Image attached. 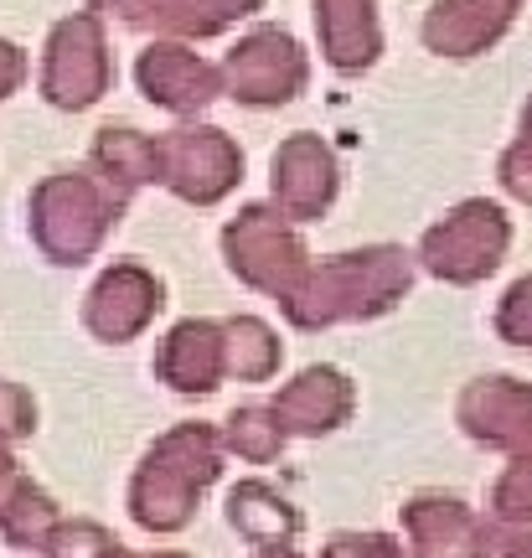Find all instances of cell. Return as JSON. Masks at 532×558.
I'll use <instances>...</instances> for the list:
<instances>
[{
    "instance_id": "cell-1",
    "label": "cell",
    "mask_w": 532,
    "mask_h": 558,
    "mask_svg": "<svg viewBox=\"0 0 532 558\" xmlns=\"http://www.w3.org/2000/svg\"><path fill=\"white\" fill-rule=\"evenodd\" d=\"M403 290H409L403 248H362V254H336L326 264H311L305 279L279 305L300 331H316L336 320L383 316L403 300Z\"/></svg>"
},
{
    "instance_id": "cell-2",
    "label": "cell",
    "mask_w": 532,
    "mask_h": 558,
    "mask_svg": "<svg viewBox=\"0 0 532 558\" xmlns=\"http://www.w3.org/2000/svg\"><path fill=\"white\" fill-rule=\"evenodd\" d=\"M217 471H222V439L207 424H177L140 460L130 481V518L145 533H181Z\"/></svg>"
},
{
    "instance_id": "cell-3",
    "label": "cell",
    "mask_w": 532,
    "mask_h": 558,
    "mask_svg": "<svg viewBox=\"0 0 532 558\" xmlns=\"http://www.w3.org/2000/svg\"><path fill=\"white\" fill-rule=\"evenodd\" d=\"M119 197L114 186H104L99 177H52L37 186L32 197V233H37L41 254L58 264H83L104 243V233L114 228Z\"/></svg>"
},
{
    "instance_id": "cell-4",
    "label": "cell",
    "mask_w": 532,
    "mask_h": 558,
    "mask_svg": "<svg viewBox=\"0 0 532 558\" xmlns=\"http://www.w3.org/2000/svg\"><path fill=\"white\" fill-rule=\"evenodd\" d=\"M222 248H228V264H233V275L243 284H254V290L275 300L290 295L305 279V269H311L305 243L290 233L285 213H275V207H243L222 228Z\"/></svg>"
},
{
    "instance_id": "cell-5",
    "label": "cell",
    "mask_w": 532,
    "mask_h": 558,
    "mask_svg": "<svg viewBox=\"0 0 532 558\" xmlns=\"http://www.w3.org/2000/svg\"><path fill=\"white\" fill-rule=\"evenodd\" d=\"M507 243H512V228L501 218V207H492V202H460L450 218L434 222L424 233L419 259H424L430 275L450 279V284H475V279H486L501 264Z\"/></svg>"
},
{
    "instance_id": "cell-6",
    "label": "cell",
    "mask_w": 532,
    "mask_h": 558,
    "mask_svg": "<svg viewBox=\"0 0 532 558\" xmlns=\"http://www.w3.org/2000/svg\"><path fill=\"white\" fill-rule=\"evenodd\" d=\"M114 78L109 62V41H104L94 16H68L47 41V62H41V94L58 109H88Z\"/></svg>"
},
{
    "instance_id": "cell-7",
    "label": "cell",
    "mask_w": 532,
    "mask_h": 558,
    "mask_svg": "<svg viewBox=\"0 0 532 558\" xmlns=\"http://www.w3.org/2000/svg\"><path fill=\"white\" fill-rule=\"evenodd\" d=\"M156 181H166L177 197L202 202V207L228 197L243 177V150L222 130H171V135L156 140Z\"/></svg>"
},
{
    "instance_id": "cell-8",
    "label": "cell",
    "mask_w": 532,
    "mask_h": 558,
    "mask_svg": "<svg viewBox=\"0 0 532 558\" xmlns=\"http://www.w3.org/2000/svg\"><path fill=\"white\" fill-rule=\"evenodd\" d=\"M222 88L243 104H290L305 88V52L295 47L290 32L258 26L254 37H243L217 68Z\"/></svg>"
},
{
    "instance_id": "cell-9",
    "label": "cell",
    "mask_w": 532,
    "mask_h": 558,
    "mask_svg": "<svg viewBox=\"0 0 532 558\" xmlns=\"http://www.w3.org/2000/svg\"><path fill=\"white\" fill-rule=\"evenodd\" d=\"M466 435L486 439L512 460H532V388L517 378H486L460 393Z\"/></svg>"
},
{
    "instance_id": "cell-10",
    "label": "cell",
    "mask_w": 532,
    "mask_h": 558,
    "mask_svg": "<svg viewBox=\"0 0 532 558\" xmlns=\"http://www.w3.org/2000/svg\"><path fill=\"white\" fill-rule=\"evenodd\" d=\"M160 295H166V290H160L156 275H145L140 264H114V269L94 284V295L83 305V320H88V331L104 341H130L156 320V311L166 305Z\"/></svg>"
},
{
    "instance_id": "cell-11",
    "label": "cell",
    "mask_w": 532,
    "mask_h": 558,
    "mask_svg": "<svg viewBox=\"0 0 532 558\" xmlns=\"http://www.w3.org/2000/svg\"><path fill=\"white\" fill-rule=\"evenodd\" d=\"M336 197V160L316 135H290L275 150V202L285 218H321Z\"/></svg>"
},
{
    "instance_id": "cell-12",
    "label": "cell",
    "mask_w": 532,
    "mask_h": 558,
    "mask_svg": "<svg viewBox=\"0 0 532 558\" xmlns=\"http://www.w3.org/2000/svg\"><path fill=\"white\" fill-rule=\"evenodd\" d=\"M258 5L264 0H94V11H109L135 32H177V37H213Z\"/></svg>"
},
{
    "instance_id": "cell-13",
    "label": "cell",
    "mask_w": 532,
    "mask_h": 558,
    "mask_svg": "<svg viewBox=\"0 0 532 558\" xmlns=\"http://www.w3.org/2000/svg\"><path fill=\"white\" fill-rule=\"evenodd\" d=\"M403 527L419 558H486V522L455 497H414L403 507Z\"/></svg>"
},
{
    "instance_id": "cell-14",
    "label": "cell",
    "mask_w": 532,
    "mask_h": 558,
    "mask_svg": "<svg viewBox=\"0 0 532 558\" xmlns=\"http://www.w3.org/2000/svg\"><path fill=\"white\" fill-rule=\"evenodd\" d=\"M140 88H145V99L160 104V109H171V114H197L207 104L222 94V78H217L213 62H202L197 52H186V47H150L145 58H140Z\"/></svg>"
},
{
    "instance_id": "cell-15",
    "label": "cell",
    "mask_w": 532,
    "mask_h": 558,
    "mask_svg": "<svg viewBox=\"0 0 532 558\" xmlns=\"http://www.w3.org/2000/svg\"><path fill=\"white\" fill-rule=\"evenodd\" d=\"M269 414L285 435H326L341 418L352 414V383L336 367H305L295 383L279 388Z\"/></svg>"
},
{
    "instance_id": "cell-16",
    "label": "cell",
    "mask_w": 532,
    "mask_h": 558,
    "mask_svg": "<svg viewBox=\"0 0 532 558\" xmlns=\"http://www.w3.org/2000/svg\"><path fill=\"white\" fill-rule=\"evenodd\" d=\"M517 5L522 0H439L424 16V41H430V52H445V58L486 52L512 26Z\"/></svg>"
},
{
    "instance_id": "cell-17",
    "label": "cell",
    "mask_w": 532,
    "mask_h": 558,
    "mask_svg": "<svg viewBox=\"0 0 532 558\" xmlns=\"http://www.w3.org/2000/svg\"><path fill=\"white\" fill-rule=\"evenodd\" d=\"M160 378L177 393H213L228 378L222 367V320H181L171 337L160 341Z\"/></svg>"
},
{
    "instance_id": "cell-18",
    "label": "cell",
    "mask_w": 532,
    "mask_h": 558,
    "mask_svg": "<svg viewBox=\"0 0 532 558\" xmlns=\"http://www.w3.org/2000/svg\"><path fill=\"white\" fill-rule=\"evenodd\" d=\"M316 26H321V52L341 73H362L377 58V47H383L373 0H316Z\"/></svg>"
},
{
    "instance_id": "cell-19",
    "label": "cell",
    "mask_w": 532,
    "mask_h": 558,
    "mask_svg": "<svg viewBox=\"0 0 532 558\" xmlns=\"http://www.w3.org/2000/svg\"><path fill=\"white\" fill-rule=\"evenodd\" d=\"M228 522H233L254 548H279V543H290L300 533V512L279 497L275 486H264V481L233 486V497H228Z\"/></svg>"
},
{
    "instance_id": "cell-20",
    "label": "cell",
    "mask_w": 532,
    "mask_h": 558,
    "mask_svg": "<svg viewBox=\"0 0 532 558\" xmlns=\"http://www.w3.org/2000/svg\"><path fill=\"white\" fill-rule=\"evenodd\" d=\"M94 171H99L104 186H114L119 197H130L135 186L160 177L156 140L135 135V130H104L99 145H94Z\"/></svg>"
},
{
    "instance_id": "cell-21",
    "label": "cell",
    "mask_w": 532,
    "mask_h": 558,
    "mask_svg": "<svg viewBox=\"0 0 532 558\" xmlns=\"http://www.w3.org/2000/svg\"><path fill=\"white\" fill-rule=\"evenodd\" d=\"M222 367H228V378H238V383L275 378V367H279L275 331H269L264 320H254V316L222 320Z\"/></svg>"
},
{
    "instance_id": "cell-22",
    "label": "cell",
    "mask_w": 532,
    "mask_h": 558,
    "mask_svg": "<svg viewBox=\"0 0 532 558\" xmlns=\"http://www.w3.org/2000/svg\"><path fill=\"white\" fill-rule=\"evenodd\" d=\"M52 527H58L52 497H47L41 486H32V481H21L16 497L0 507V533H5V543H16V548H41Z\"/></svg>"
},
{
    "instance_id": "cell-23",
    "label": "cell",
    "mask_w": 532,
    "mask_h": 558,
    "mask_svg": "<svg viewBox=\"0 0 532 558\" xmlns=\"http://www.w3.org/2000/svg\"><path fill=\"white\" fill-rule=\"evenodd\" d=\"M222 445H228V450H238L243 460L264 465V460H275V456H279V445H285V429L275 424V414H269V409L249 403V409H233V414H228Z\"/></svg>"
},
{
    "instance_id": "cell-24",
    "label": "cell",
    "mask_w": 532,
    "mask_h": 558,
    "mask_svg": "<svg viewBox=\"0 0 532 558\" xmlns=\"http://www.w3.org/2000/svg\"><path fill=\"white\" fill-rule=\"evenodd\" d=\"M41 548H47V558H109L119 543L104 533L99 522H58Z\"/></svg>"
},
{
    "instance_id": "cell-25",
    "label": "cell",
    "mask_w": 532,
    "mask_h": 558,
    "mask_svg": "<svg viewBox=\"0 0 532 558\" xmlns=\"http://www.w3.org/2000/svg\"><path fill=\"white\" fill-rule=\"evenodd\" d=\"M496 331L517 347H532V275L517 279L507 300H501V311H496Z\"/></svg>"
},
{
    "instance_id": "cell-26",
    "label": "cell",
    "mask_w": 532,
    "mask_h": 558,
    "mask_svg": "<svg viewBox=\"0 0 532 558\" xmlns=\"http://www.w3.org/2000/svg\"><path fill=\"white\" fill-rule=\"evenodd\" d=\"M501 186H507L517 202L532 207V104H528V114H522V140L501 156Z\"/></svg>"
},
{
    "instance_id": "cell-27",
    "label": "cell",
    "mask_w": 532,
    "mask_h": 558,
    "mask_svg": "<svg viewBox=\"0 0 532 558\" xmlns=\"http://www.w3.org/2000/svg\"><path fill=\"white\" fill-rule=\"evenodd\" d=\"M32 424H37V403L26 388L0 378V439L11 445V439H26L32 435Z\"/></svg>"
},
{
    "instance_id": "cell-28",
    "label": "cell",
    "mask_w": 532,
    "mask_h": 558,
    "mask_svg": "<svg viewBox=\"0 0 532 558\" xmlns=\"http://www.w3.org/2000/svg\"><path fill=\"white\" fill-rule=\"evenodd\" d=\"M321 558H403V548L383 533H341V538L326 543Z\"/></svg>"
},
{
    "instance_id": "cell-29",
    "label": "cell",
    "mask_w": 532,
    "mask_h": 558,
    "mask_svg": "<svg viewBox=\"0 0 532 558\" xmlns=\"http://www.w3.org/2000/svg\"><path fill=\"white\" fill-rule=\"evenodd\" d=\"M21 78H26V58H21V47L0 41V99H5V94H11Z\"/></svg>"
},
{
    "instance_id": "cell-30",
    "label": "cell",
    "mask_w": 532,
    "mask_h": 558,
    "mask_svg": "<svg viewBox=\"0 0 532 558\" xmlns=\"http://www.w3.org/2000/svg\"><path fill=\"white\" fill-rule=\"evenodd\" d=\"M21 471H16V460H11V450H5V439H0V507L16 497V486H21Z\"/></svg>"
},
{
    "instance_id": "cell-31",
    "label": "cell",
    "mask_w": 532,
    "mask_h": 558,
    "mask_svg": "<svg viewBox=\"0 0 532 558\" xmlns=\"http://www.w3.org/2000/svg\"><path fill=\"white\" fill-rule=\"evenodd\" d=\"M507 558H532V533H517V538H501L496 543Z\"/></svg>"
},
{
    "instance_id": "cell-32",
    "label": "cell",
    "mask_w": 532,
    "mask_h": 558,
    "mask_svg": "<svg viewBox=\"0 0 532 558\" xmlns=\"http://www.w3.org/2000/svg\"><path fill=\"white\" fill-rule=\"evenodd\" d=\"M258 558H300L290 543H279V548H258Z\"/></svg>"
},
{
    "instance_id": "cell-33",
    "label": "cell",
    "mask_w": 532,
    "mask_h": 558,
    "mask_svg": "<svg viewBox=\"0 0 532 558\" xmlns=\"http://www.w3.org/2000/svg\"><path fill=\"white\" fill-rule=\"evenodd\" d=\"M109 558H186V554H130V548H114Z\"/></svg>"
}]
</instances>
